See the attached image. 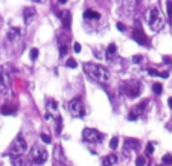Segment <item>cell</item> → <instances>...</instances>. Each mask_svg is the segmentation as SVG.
<instances>
[{
  "instance_id": "6da1fadb",
  "label": "cell",
  "mask_w": 172,
  "mask_h": 166,
  "mask_svg": "<svg viewBox=\"0 0 172 166\" xmlns=\"http://www.w3.org/2000/svg\"><path fill=\"white\" fill-rule=\"evenodd\" d=\"M84 72L98 83L107 84L110 81V72L107 70L104 66H99V64H93V63H85L84 64Z\"/></svg>"
},
{
  "instance_id": "7a4b0ae2",
  "label": "cell",
  "mask_w": 172,
  "mask_h": 166,
  "mask_svg": "<svg viewBox=\"0 0 172 166\" xmlns=\"http://www.w3.org/2000/svg\"><path fill=\"white\" fill-rule=\"evenodd\" d=\"M146 20H148V24L154 31H160L161 28L164 26V18H163L159 8H151L146 12Z\"/></svg>"
},
{
  "instance_id": "3957f363",
  "label": "cell",
  "mask_w": 172,
  "mask_h": 166,
  "mask_svg": "<svg viewBox=\"0 0 172 166\" xmlns=\"http://www.w3.org/2000/svg\"><path fill=\"white\" fill-rule=\"evenodd\" d=\"M31 160L35 166H41L46 163L47 160V151L41 145H34L31 148Z\"/></svg>"
},
{
  "instance_id": "277c9868",
  "label": "cell",
  "mask_w": 172,
  "mask_h": 166,
  "mask_svg": "<svg viewBox=\"0 0 172 166\" xmlns=\"http://www.w3.org/2000/svg\"><path fill=\"white\" fill-rule=\"evenodd\" d=\"M28 149V143L24 140V137L22 136H17L15 139H14V142L11 143V154H14L15 157L17 155H22Z\"/></svg>"
},
{
  "instance_id": "5b68a950",
  "label": "cell",
  "mask_w": 172,
  "mask_h": 166,
  "mask_svg": "<svg viewBox=\"0 0 172 166\" xmlns=\"http://www.w3.org/2000/svg\"><path fill=\"white\" fill-rule=\"evenodd\" d=\"M69 111L73 118H82L84 116L85 110H84L82 101H81L79 98H75V99H72L69 102Z\"/></svg>"
},
{
  "instance_id": "8992f818",
  "label": "cell",
  "mask_w": 172,
  "mask_h": 166,
  "mask_svg": "<svg viewBox=\"0 0 172 166\" xmlns=\"http://www.w3.org/2000/svg\"><path fill=\"white\" fill-rule=\"evenodd\" d=\"M124 93L129 98H137L140 93H142V87H140V83L137 81H129V83H125L124 87H122Z\"/></svg>"
},
{
  "instance_id": "52a82bcc",
  "label": "cell",
  "mask_w": 172,
  "mask_h": 166,
  "mask_svg": "<svg viewBox=\"0 0 172 166\" xmlns=\"http://www.w3.org/2000/svg\"><path fill=\"white\" fill-rule=\"evenodd\" d=\"M82 139L85 142H90V143H96V142H101L104 139L102 133H99L98 130H93V128H85L82 131Z\"/></svg>"
},
{
  "instance_id": "ba28073f",
  "label": "cell",
  "mask_w": 172,
  "mask_h": 166,
  "mask_svg": "<svg viewBox=\"0 0 172 166\" xmlns=\"http://www.w3.org/2000/svg\"><path fill=\"white\" fill-rule=\"evenodd\" d=\"M9 83H11V78H9V73H8V70H6L5 67H0V92L8 90Z\"/></svg>"
},
{
  "instance_id": "9c48e42d",
  "label": "cell",
  "mask_w": 172,
  "mask_h": 166,
  "mask_svg": "<svg viewBox=\"0 0 172 166\" xmlns=\"http://www.w3.org/2000/svg\"><path fill=\"white\" fill-rule=\"evenodd\" d=\"M133 38L137 41L139 44H142V46H145L146 44V37H145V34H143V31L142 29H134V32H133Z\"/></svg>"
},
{
  "instance_id": "30bf717a",
  "label": "cell",
  "mask_w": 172,
  "mask_h": 166,
  "mask_svg": "<svg viewBox=\"0 0 172 166\" xmlns=\"http://www.w3.org/2000/svg\"><path fill=\"white\" fill-rule=\"evenodd\" d=\"M22 35V32H20V29L18 28H11L9 31H8V41H15V40H18Z\"/></svg>"
},
{
  "instance_id": "8fae6325",
  "label": "cell",
  "mask_w": 172,
  "mask_h": 166,
  "mask_svg": "<svg viewBox=\"0 0 172 166\" xmlns=\"http://www.w3.org/2000/svg\"><path fill=\"white\" fill-rule=\"evenodd\" d=\"M101 17V14L98 11H94V9H85L84 11V18L85 20H98Z\"/></svg>"
},
{
  "instance_id": "7c38bea8",
  "label": "cell",
  "mask_w": 172,
  "mask_h": 166,
  "mask_svg": "<svg viewBox=\"0 0 172 166\" xmlns=\"http://www.w3.org/2000/svg\"><path fill=\"white\" fill-rule=\"evenodd\" d=\"M117 163V157L114 154H108L104 157L102 160V166H114Z\"/></svg>"
},
{
  "instance_id": "4fadbf2b",
  "label": "cell",
  "mask_w": 172,
  "mask_h": 166,
  "mask_svg": "<svg viewBox=\"0 0 172 166\" xmlns=\"http://www.w3.org/2000/svg\"><path fill=\"white\" fill-rule=\"evenodd\" d=\"M59 17H61V20H63V24H64V28L66 29H69L70 28V18H72V15H70L69 11H64L59 14Z\"/></svg>"
},
{
  "instance_id": "5bb4252c",
  "label": "cell",
  "mask_w": 172,
  "mask_h": 166,
  "mask_svg": "<svg viewBox=\"0 0 172 166\" xmlns=\"http://www.w3.org/2000/svg\"><path fill=\"white\" fill-rule=\"evenodd\" d=\"M12 166H28V162H26V158H24V157L17 155V157H14V158H12Z\"/></svg>"
},
{
  "instance_id": "9a60e30c",
  "label": "cell",
  "mask_w": 172,
  "mask_h": 166,
  "mask_svg": "<svg viewBox=\"0 0 172 166\" xmlns=\"http://www.w3.org/2000/svg\"><path fill=\"white\" fill-rule=\"evenodd\" d=\"M116 55V44L114 43H111L108 48H107V58L108 59H113Z\"/></svg>"
},
{
  "instance_id": "2e32d148",
  "label": "cell",
  "mask_w": 172,
  "mask_h": 166,
  "mask_svg": "<svg viewBox=\"0 0 172 166\" xmlns=\"http://www.w3.org/2000/svg\"><path fill=\"white\" fill-rule=\"evenodd\" d=\"M34 8H26L24 9V22L26 23H29L31 20H32V17H34Z\"/></svg>"
},
{
  "instance_id": "e0dca14e",
  "label": "cell",
  "mask_w": 172,
  "mask_h": 166,
  "mask_svg": "<svg viewBox=\"0 0 172 166\" xmlns=\"http://www.w3.org/2000/svg\"><path fill=\"white\" fill-rule=\"evenodd\" d=\"M125 148H129V149H137V148H139V142H137V140H133V139H126V140H125Z\"/></svg>"
},
{
  "instance_id": "ac0fdd59",
  "label": "cell",
  "mask_w": 172,
  "mask_h": 166,
  "mask_svg": "<svg viewBox=\"0 0 172 166\" xmlns=\"http://www.w3.org/2000/svg\"><path fill=\"white\" fill-rule=\"evenodd\" d=\"M152 92H154L155 95H160L161 92H163V85L159 84V83H155L154 85H152Z\"/></svg>"
},
{
  "instance_id": "d6986e66",
  "label": "cell",
  "mask_w": 172,
  "mask_h": 166,
  "mask_svg": "<svg viewBox=\"0 0 172 166\" xmlns=\"http://www.w3.org/2000/svg\"><path fill=\"white\" fill-rule=\"evenodd\" d=\"M46 107H47V111H50V110H57V102L53 101V99H49L46 102Z\"/></svg>"
},
{
  "instance_id": "ffe728a7",
  "label": "cell",
  "mask_w": 172,
  "mask_h": 166,
  "mask_svg": "<svg viewBox=\"0 0 172 166\" xmlns=\"http://www.w3.org/2000/svg\"><path fill=\"white\" fill-rule=\"evenodd\" d=\"M161 160H163V165H171L172 163V155L171 154H164Z\"/></svg>"
},
{
  "instance_id": "44dd1931",
  "label": "cell",
  "mask_w": 172,
  "mask_h": 166,
  "mask_svg": "<svg viewBox=\"0 0 172 166\" xmlns=\"http://www.w3.org/2000/svg\"><path fill=\"white\" fill-rule=\"evenodd\" d=\"M117 145H119V137H113V139H111V140H110V148H111V149H116V148H117Z\"/></svg>"
},
{
  "instance_id": "7402d4cb",
  "label": "cell",
  "mask_w": 172,
  "mask_h": 166,
  "mask_svg": "<svg viewBox=\"0 0 172 166\" xmlns=\"http://www.w3.org/2000/svg\"><path fill=\"white\" fill-rule=\"evenodd\" d=\"M66 53H67V44L63 43V44H59V55L61 57H66Z\"/></svg>"
},
{
  "instance_id": "603a6c76",
  "label": "cell",
  "mask_w": 172,
  "mask_h": 166,
  "mask_svg": "<svg viewBox=\"0 0 172 166\" xmlns=\"http://www.w3.org/2000/svg\"><path fill=\"white\" fill-rule=\"evenodd\" d=\"M66 66H67V67H73V69H75V67L78 66V63H76V59L69 58V59H67V63H66Z\"/></svg>"
},
{
  "instance_id": "cb8c5ba5",
  "label": "cell",
  "mask_w": 172,
  "mask_h": 166,
  "mask_svg": "<svg viewBox=\"0 0 172 166\" xmlns=\"http://www.w3.org/2000/svg\"><path fill=\"white\" fill-rule=\"evenodd\" d=\"M2 114H12L14 113V108H11V107H2Z\"/></svg>"
},
{
  "instance_id": "d4e9b609",
  "label": "cell",
  "mask_w": 172,
  "mask_h": 166,
  "mask_svg": "<svg viewBox=\"0 0 172 166\" xmlns=\"http://www.w3.org/2000/svg\"><path fill=\"white\" fill-rule=\"evenodd\" d=\"M41 140H43V142H44V143H50V142H52V139H50V136H47L46 133H43V134H41Z\"/></svg>"
},
{
  "instance_id": "484cf974",
  "label": "cell",
  "mask_w": 172,
  "mask_h": 166,
  "mask_svg": "<svg viewBox=\"0 0 172 166\" xmlns=\"http://www.w3.org/2000/svg\"><path fill=\"white\" fill-rule=\"evenodd\" d=\"M145 163H146L145 157H139L137 160H136V166H145Z\"/></svg>"
},
{
  "instance_id": "4316f807",
  "label": "cell",
  "mask_w": 172,
  "mask_h": 166,
  "mask_svg": "<svg viewBox=\"0 0 172 166\" xmlns=\"http://www.w3.org/2000/svg\"><path fill=\"white\" fill-rule=\"evenodd\" d=\"M37 57H38V49L35 48V49H32V50H31V59H32V61H35V59H37Z\"/></svg>"
},
{
  "instance_id": "83f0119b",
  "label": "cell",
  "mask_w": 172,
  "mask_h": 166,
  "mask_svg": "<svg viewBox=\"0 0 172 166\" xmlns=\"http://www.w3.org/2000/svg\"><path fill=\"white\" fill-rule=\"evenodd\" d=\"M146 153H148L149 155L154 153V145H152V143H148V146H146Z\"/></svg>"
},
{
  "instance_id": "f1b7e54d",
  "label": "cell",
  "mask_w": 172,
  "mask_h": 166,
  "mask_svg": "<svg viewBox=\"0 0 172 166\" xmlns=\"http://www.w3.org/2000/svg\"><path fill=\"white\" fill-rule=\"evenodd\" d=\"M61 123H63V119H61V118H57V133H59L61 127H63Z\"/></svg>"
},
{
  "instance_id": "f546056e",
  "label": "cell",
  "mask_w": 172,
  "mask_h": 166,
  "mask_svg": "<svg viewBox=\"0 0 172 166\" xmlns=\"http://www.w3.org/2000/svg\"><path fill=\"white\" fill-rule=\"evenodd\" d=\"M128 119H129V120H136V119H137V114H136L134 111H131V113L128 114Z\"/></svg>"
},
{
  "instance_id": "4dcf8cb0",
  "label": "cell",
  "mask_w": 172,
  "mask_h": 166,
  "mask_svg": "<svg viewBox=\"0 0 172 166\" xmlns=\"http://www.w3.org/2000/svg\"><path fill=\"white\" fill-rule=\"evenodd\" d=\"M148 73H151V76H159V72L154 69H148Z\"/></svg>"
},
{
  "instance_id": "1f68e13d",
  "label": "cell",
  "mask_w": 172,
  "mask_h": 166,
  "mask_svg": "<svg viewBox=\"0 0 172 166\" xmlns=\"http://www.w3.org/2000/svg\"><path fill=\"white\" fill-rule=\"evenodd\" d=\"M73 49H75V52H81V44L79 43H75V44H73Z\"/></svg>"
},
{
  "instance_id": "d6a6232c",
  "label": "cell",
  "mask_w": 172,
  "mask_h": 166,
  "mask_svg": "<svg viewBox=\"0 0 172 166\" xmlns=\"http://www.w3.org/2000/svg\"><path fill=\"white\" fill-rule=\"evenodd\" d=\"M117 29H119V31H122V32H124V31H126L125 24H122V23H117Z\"/></svg>"
},
{
  "instance_id": "836d02e7",
  "label": "cell",
  "mask_w": 172,
  "mask_h": 166,
  "mask_svg": "<svg viewBox=\"0 0 172 166\" xmlns=\"http://www.w3.org/2000/svg\"><path fill=\"white\" fill-rule=\"evenodd\" d=\"M168 12H169V15H172V2L168 3Z\"/></svg>"
},
{
  "instance_id": "e575fe53",
  "label": "cell",
  "mask_w": 172,
  "mask_h": 166,
  "mask_svg": "<svg viewBox=\"0 0 172 166\" xmlns=\"http://www.w3.org/2000/svg\"><path fill=\"white\" fill-rule=\"evenodd\" d=\"M44 119H47V120H49V119H52V113H49V111H47L46 114H44Z\"/></svg>"
},
{
  "instance_id": "d590c367",
  "label": "cell",
  "mask_w": 172,
  "mask_h": 166,
  "mask_svg": "<svg viewBox=\"0 0 172 166\" xmlns=\"http://www.w3.org/2000/svg\"><path fill=\"white\" fill-rule=\"evenodd\" d=\"M134 61H136V63H139V61H142V57H140V55H136V57H134Z\"/></svg>"
},
{
  "instance_id": "8d00e7d4",
  "label": "cell",
  "mask_w": 172,
  "mask_h": 166,
  "mask_svg": "<svg viewBox=\"0 0 172 166\" xmlns=\"http://www.w3.org/2000/svg\"><path fill=\"white\" fill-rule=\"evenodd\" d=\"M160 76H161V78H168V72H163Z\"/></svg>"
},
{
  "instance_id": "74e56055",
  "label": "cell",
  "mask_w": 172,
  "mask_h": 166,
  "mask_svg": "<svg viewBox=\"0 0 172 166\" xmlns=\"http://www.w3.org/2000/svg\"><path fill=\"white\" fill-rule=\"evenodd\" d=\"M168 105H169V107L172 108V98H171V99H169V101H168Z\"/></svg>"
},
{
  "instance_id": "f35d334b",
  "label": "cell",
  "mask_w": 172,
  "mask_h": 166,
  "mask_svg": "<svg viewBox=\"0 0 172 166\" xmlns=\"http://www.w3.org/2000/svg\"><path fill=\"white\" fill-rule=\"evenodd\" d=\"M157 166H159V165H157ZM160 166H163V165H160Z\"/></svg>"
}]
</instances>
